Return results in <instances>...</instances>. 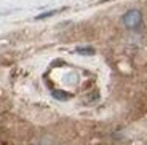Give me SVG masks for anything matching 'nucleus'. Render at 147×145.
I'll return each instance as SVG.
<instances>
[{
    "instance_id": "1",
    "label": "nucleus",
    "mask_w": 147,
    "mask_h": 145,
    "mask_svg": "<svg viewBox=\"0 0 147 145\" xmlns=\"http://www.w3.org/2000/svg\"><path fill=\"white\" fill-rule=\"evenodd\" d=\"M141 22H142V15H141V11H138V10H129L128 13H125V16H123V24H125L128 29H136V27H139Z\"/></svg>"
},
{
    "instance_id": "2",
    "label": "nucleus",
    "mask_w": 147,
    "mask_h": 145,
    "mask_svg": "<svg viewBox=\"0 0 147 145\" xmlns=\"http://www.w3.org/2000/svg\"><path fill=\"white\" fill-rule=\"evenodd\" d=\"M53 96H55L56 99H61V101H66V99L70 97V96L67 94V93H64V91H53Z\"/></svg>"
}]
</instances>
